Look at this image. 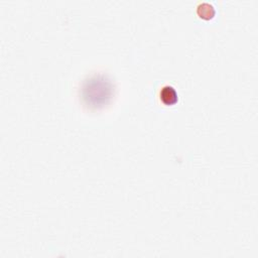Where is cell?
<instances>
[{
	"label": "cell",
	"instance_id": "obj_1",
	"mask_svg": "<svg viewBox=\"0 0 258 258\" xmlns=\"http://www.w3.org/2000/svg\"><path fill=\"white\" fill-rule=\"evenodd\" d=\"M94 85L97 90L87 81L84 86L83 95L87 103L93 104L94 106H98L101 104L106 103V100L110 98L112 93V85L111 83L106 80L103 76L93 77L92 78Z\"/></svg>",
	"mask_w": 258,
	"mask_h": 258
},
{
	"label": "cell",
	"instance_id": "obj_2",
	"mask_svg": "<svg viewBox=\"0 0 258 258\" xmlns=\"http://www.w3.org/2000/svg\"><path fill=\"white\" fill-rule=\"evenodd\" d=\"M160 100L165 105H172L177 101V93L171 86H164L159 92Z\"/></svg>",
	"mask_w": 258,
	"mask_h": 258
}]
</instances>
